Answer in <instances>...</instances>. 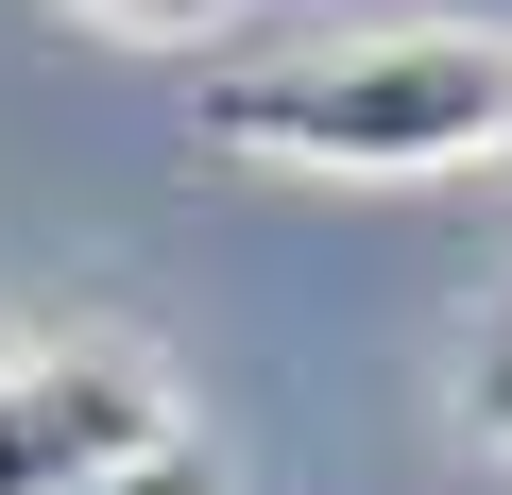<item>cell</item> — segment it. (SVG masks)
Listing matches in <instances>:
<instances>
[{"instance_id":"6da1fadb","label":"cell","mask_w":512,"mask_h":495,"mask_svg":"<svg viewBox=\"0 0 512 495\" xmlns=\"http://www.w3.org/2000/svg\"><path fill=\"white\" fill-rule=\"evenodd\" d=\"M205 154L325 171V188L478 171V154H512V35H478V18H393V35H308V52L205 69Z\"/></svg>"},{"instance_id":"7a4b0ae2","label":"cell","mask_w":512,"mask_h":495,"mask_svg":"<svg viewBox=\"0 0 512 495\" xmlns=\"http://www.w3.org/2000/svg\"><path fill=\"white\" fill-rule=\"evenodd\" d=\"M188 444L171 427V376L137 342H35V359H0V495H86L120 461Z\"/></svg>"},{"instance_id":"3957f363","label":"cell","mask_w":512,"mask_h":495,"mask_svg":"<svg viewBox=\"0 0 512 495\" xmlns=\"http://www.w3.org/2000/svg\"><path fill=\"white\" fill-rule=\"evenodd\" d=\"M69 18H86V35H137V52H205L239 0H69Z\"/></svg>"},{"instance_id":"277c9868","label":"cell","mask_w":512,"mask_h":495,"mask_svg":"<svg viewBox=\"0 0 512 495\" xmlns=\"http://www.w3.org/2000/svg\"><path fill=\"white\" fill-rule=\"evenodd\" d=\"M86 495H222V461H205V444H154V461H120V478H86Z\"/></svg>"},{"instance_id":"5b68a950","label":"cell","mask_w":512,"mask_h":495,"mask_svg":"<svg viewBox=\"0 0 512 495\" xmlns=\"http://www.w3.org/2000/svg\"><path fill=\"white\" fill-rule=\"evenodd\" d=\"M461 427H478V444H512V325L478 342V393H461Z\"/></svg>"}]
</instances>
